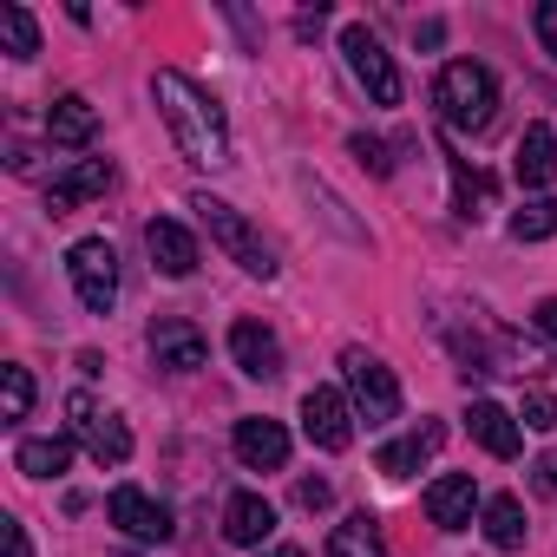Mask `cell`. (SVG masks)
<instances>
[{"mask_svg": "<svg viewBox=\"0 0 557 557\" xmlns=\"http://www.w3.org/2000/svg\"><path fill=\"white\" fill-rule=\"evenodd\" d=\"M151 106H158L164 132L177 138V151H184L197 171H223V164H230V119H223V106H216L190 73L164 66V73L151 79Z\"/></svg>", "mask_w": 557, "mask_h": 557, "instance_id": "cell-1", "label": "cell"}, {"mask_svg": "<svg viewBox=\"0 0 557 557\" xmlns=\"http://www.w3.org/2000/svg\"><path fill=\"white\" fill-rule=\"evenodd\" d=\"M433 106H440V119H446L453 132H485L492 112H498V79H492L479 60H453V66H440V79H433Z\"/></svg>", "mask_w": 557, "mask_h": 557, "instance_id": "cell-2", "label": "cell"}, {"mask_svg": "<svg viewBox=\"0 0 557 557\" xmlns=\"http://www.w3.org/2000/svg\"><path fill=\"white\" fill-rule=\"evenodd\" d=\"M190 210H197V223L210 230V243L243 269V275H262V283H269V275H275V249L249 230V216L236 210V203H223V197H210V190H197L190 197Z\"/></svg>", "mask_w": 557, "mask_h": 557, "instance_id": "cell-3", "label": "cell"}, {"mask_svg": "<svg viewBox=\"0 0 557 557\" xmlns=\"http://www.w3.org/2000/svg\"><path fill=\"white\" fill-rule=\"evenodd\" d=\"M342 381H348V407H355V420H368V426L400 420V381H394L387 361H374L368 348H348V355H342Z\"/></svg>", "mask_w": 557, "mask_h": 557, "instance_id": "cell-4", "label": "cell"}, {"mask_svg": "<svg viewBox=\"0 0 557 557\" xmlns=\"http://www.w3.org/2000/svg\"><path fill=\"white\" fill-rule=\"evenodd\" d=\"M66 275H73V296H79L86 315H112V302H119V249L106 236H79L66 249Z\"/></svg>", "mask_w": 557, "mask_h": 557, "instance_id": "cell-5", "label": "cell"}, {"mask_svg": "<svg viewBox=\"0 0 557 557\" xmlns=\"http://www.w3.org/2000/svg\"><path fill=\"white\" fill-rule=\"evenodd\" d=\"M66 433L86 446L92 466H125L132 459V426L119 413H99L92 394H66Z\"/></svg>", "mask_w": 557, "mask_h": 557, "instance_id": "cell-6", "label": "cell"}, {"mask_svg": "<svg viewBox=\"0 0 557 557\" xmlns=\"http://www.w3.org/2000/svg\"><path fill=\"white\" fill-rule=\"evenodd\" d=\"M342 53H348V73L361 79V92L374 106H400V66H394V53L368 27H342Z\"/></svg>", "mask_w": 557, "mask_h": 557, "instance_id": "cell-7", "label": "cell"}, {"mask_svg": "<svg viewBox=\"0 0 557 557\" xmlns=\"http://www.w3.org/2000/svg\"><path fill=\"white\" fill-rule=\"evenodd\" d=\"M302 433H309V446H322V453H348V446H355V407H348V394L309 387V394H302Z\"/></svg>", "mask_w": 557, "mask_h": 557, "instance_id": "cell-8", "label": "cell"}, {"mask_svg": "<svg viewBox=\"0 0 557 557\" xmlns=\"http://www.w3.org/2000/svg\"><path fill=\"white\" fill-rule=\"evenodd\" d=\"M145 342H151V361H158V368H171V374H197V368L210 361L203 329H197V322H184V315H158Z\"/></svg>", "mask_w": 557, "mask_h": 557, "instance_id": "cell-9", "label": "cell"}, {"mask_svg": "<svg viewBox=\"0 0 557 557\" xmlns=\"http://www.w3.org/2000/svg\"><path fill=\"white\" fill-rule=\"evenodd\" d=\"M106 518L125 531V537H138V544H171V511L151 498V492H138V485H119L112 498H106Z\"/></svg>", "mask_w": 557, "mask_h": 557, "instance_id": "cell-10", "label": "cell"}, {"mask_svg": "<svg viewBox=\"0 0 557 557\" xmlns=\"http://www.w3.org/2000/svg\"><path fill=\"white\" fill-rule=\"evenodd\" d=\"M112 190V158H73L53 184H47V210L53 216H73L79 203H92V197H106Z\"/></svg>", "mask_w": 557, "mask_h": 557, "instance_id": "cell-11", "label": "cell"}, {"mask_svg": "<svg viewBox=\"0 0 557 557\" xmlns=\"http://www.w3.org/2000/svg\"><path fill=\"white\" fill-rule=\"evenodd\" d=\"M230 446H236V459H243L249 472H283V466H289V433H283V420L249 413V420H236Z\"/></svg>", "mask_w": 557, "mask_h": 557, "instance_id": "cell-12", "label": "cell"}, {"mask_svg": "<svg viewBox=\"0 0 557 557\" xmlns=\"http://www.w3.org/2000/svg\"><path fill=\"white\" fill-rule=\"evenodd\" d=\"M223 537H230L236 550H269V537H275V505H269L262 492H230V505H223Z\"/></svg>", "mask_w": 557, "mask_h": 557, "instance_id": "cell-13", "label": "cell"}, {"mask_svg": "<svg viewBox=\"0 0 557 557\" xmlns=\"http://www.w3.org/2000/svg\"><path fill=\"white\" fill-rule=\"evenodd\" d=\"M472 511H485V505H479L472 472H440V479L426 485V518H433L440 531H466V524H472Z\"/></svg>", "mask_w": 557, "mask_h": 557, "instance_id": "cell-14", "label": "cell"}, {"mask_svg": "<svg viewBox=\"0 0 557 557\" xmlns=\"http://www.w3.org/2000/svg\"><path fill=\"white\" fill-rule=\"evenodd\" d=\"M145 249H151L158 275H171V283H184V275L197 269V236H190L177 216H151V223H145Z\"/></svg>", "mask_w": 557, "mask_h": 557, "instance_id": "cell-15", "label": "cell"}, {"mask_svg": "<svg viewBox=\"0 0 557 557\" xmlns=\"http://www.w3.org/2000/svg\"><path fill=\"white\" fill-rule=\"evenodd\" d=\"M230 361H236L249 381H275V374H283V342H275L262 322H236V329H230Z\"/></svg>", "mask_w": 557, "mask_h": 557, "instance_id": "cell-16", "label": "cell"}, {"mask_svg": "<svg viewBox=\"0 0 557 557\" xmlns=\"http://www.w3.org/2000/svg\"><path fill=\"white\" fill-rule=\"evenodd\" d=\"M511 171H518V184H524V190H550V184H557V132H550L544 119H537V125H524Z\"/></svg>", "mask_w": 557, "mask_h": 557, "instance_id": "cell-17", "label": "cell"}, {"mask_svg": "<svg viewBox=\"0 0 557 557\" xmlns=\"http://www.w3.org/2000/svg\"><path fill=\"white\" fill-rule=\"evenodd\" d=\"M440 446H446V426H440V420H426V426H413V433H400V440H387L374 466H381L387 479H413V466H426V459H433Z\"/></svg>", "mask_w": 557, "mask_h": 557, "instance_id": "cell-18", "label": "cell"}, {"mask_svg": "<svg viewBox=\"0 0 557 557\" xmlns=\"http://www.w3.org/2000/svg\"><path fill=\"white\" fill-rule=\"evenodd\" d=\"M92 132H99V112H92V99H86V92L53 99V112H47V138H53L60 151H86V145H92Z\"/></svg>", "mask_w": 557, "mask_h": 557, "instance_id": "cell-19", "label": "cell"}, {"mask_svg": "<svg viewBox=\"0 0 557 557\" xmlns=\"http://www.w3.org/2000/svg\"><path fill=\"white\" fill-rule=\"evenodd\" d=\"M466 426H472V440H479L492 459H518V446H524V440H518V413H505L498 400H472V407H466Z\"/></svg>", "mask_w": 557, "mask_h": 557, "instance_id": "cell-20", "label": "cell"}, {"mask_svg": "<svg viewBox=\"0 0 557 557\" xmlns=\"http://www.w3.org/2000/svg\"><path fill=\"white\" fill-rule=\"evenodd\" d=\"M479 524H485V544L492 550H524V505L511 498V492H498V498H485V511H479Z\"/></svg>", "mask_w": 557, "mask_h": 557, "instance_id": "cell-21", "label": "cell"}, {"mask_svg": "<svg viewBox=\"0 0 557 557\" xmlns=\"http://www.w3.org/2000/svg\"><path fill=\"white\" fill-rule=\"evenodd\" d=\"M329 557H387V537H381L374 511H348V518L329 531Z\"/></svg>", "mask_w": 557, "mask_h": 557, "instance_id": "cell-22", "label": "cell"}, {"mask_svg": "<svg viewBox=\"0 0 557 557\" xmlns=\"http://www.w3.org/2000/svg\"><path fill=\"white\" fill-rule=\"evenodd\" d=\"M14 466L27 472V479H60L66 466H73V440H21V453H14Z\"/></svg>", "mask_w": 557, "mask_h": 557, "instance_id": "cell-23", "label": "cell"}, {"mask_svg": "<svg viewBox=\"0 0 557 557\" xmlns=\"http://www.w3.org/2000/svg\"><path fill=\"white\" fill-rule=\"evenodd\" d=\"M446 171H453V197H459V216H466V223H479V216H485V203H492L485 177H479L466 158H453V151H446Z\"/></svg>", "mask_w": 557, "mask_h": 557, "instance_id": "cell-24", "label": "cell"}, {"mask_svg": "<svg viewBox=\"0 0 557 557\" xmlns=\"http://www.w3.org/2000/svg\"><path fill=\"white\" fill-rule=\"evenodd\" d=\"M34 413V374L27 368H0V420H27Z\"/></svg>", "mask_w": 557, "mask_h": 557, "instance_id": "cell-25", "label": "cell"}, {"mask_svg": "<svg viewBox=\"0 0 557 557\" xmlns=\"http://www.w3.org/2000/svg\"><path fill=\"white\" fill-rule=\"evenodd\" d=\"M511 236H518V243H544V236H557V197H537V203L511 210Z\"/></svg>", "mask_w": 557, "mask_h": 557, "instance_id": "cell-26", "label": "cell"}, {"mask_svg": "<svg viewBox=\"0 0 557 557\" xmlns=\"http://www.w3.org/2000/svg\"><path fill=\"white\" fill-rule=\"evenodd\" d=\"M0 40H8L14 60H34V53H40V27H34V14H27V8H0Z\"/></svg>", "mask_w": 557, "mask_h": 557, "instance_id": "cell-27", "label": "cell"}, {"mask_svg": "<svg viewBox=\"0 0 557 557\" xmlns=\"http://www.w3.org/2000/svg\"><path fill=\"white\" fill-rule=\"evenodd\" d=\"M348 151H355V158H361V164H368L374 177H387V171H394V158H387V145H381V138H368V132H355V138H348Z\"/></svg>", "mask_w": 557, "mask_h": 557, "instance_id": "cell-28", "label": "cell"}, {"mask_svg": "<svg viewBox=\"0 0 557 557\" xmlns=\"http://www.w3.org/2000/svg\"><path fill=\"white\" fill-rule=\"evenodd\" d=\"M518 420H524V426H537V433H557V400H550V394H524Z\"/></svg>", "mask_w": 557, "mask_h": 557, "instance_id": "cell-29", "label": "cell"}, {"mask_svg": "<svg viewBox=\"0 0 557 557\" xmlns=\"http://www.w3.org/2000/svg\"><path fill=\"white\" fill-rule=\"evenodd\" d=\"M329 498H335L329 479H302V485H296V505H302V511H329Z\"/></svg>", "mask_w": 557, "mask_h": 557, "instance_id": "cell-30", "label": "cell"}, {"mask_svg": "<svg viewBox=\"0 0 557 557\" xmlns=\"http://www.w3.org/2000/svg\"><path fill=\"white\" fill-rule=\"evenodd\" d=\"M531 27H537V40H544V53L557 60V0H544V8H537V21H531Z\"/></svg>", "mask_w": 557, "mask_h": 557, "instance_id": "cell-31", "label": "cell"}, {"mask_svg": "<svg viewBox=\"0 0 557 557\" xmlns=\"http://www.w3.org/2000/svg\"><path fill=\"white\" fill-rule=\"evenodd\" d=\"M0 531H8V557H34V544H27V524H21V518H0Z\"/></svg>", "mask_w": 557, "mask_h": 557, "instance_id": "cell-32", "label": "cell"}, {"mask_svg": "<svg viewBox=\"0 0 557 557\" xmlns=\"http://www.w3.org/2000/svg\"><path fill=\"white\" fill-rule=\"evenodd\" d=\"M531 322H537V335H544V342H557V296H544V302L531 309Z\"/></svg>", "mask_w": 557, "mask_h": 557, "instance_id": "cell-33", "label": "cell"}, {"mask_svg": "<svg viewBox=\"0 0 557 557\" xmlns=\"http://www.w3.org/2000/svg\"><path fill=\"white\" fill-rule=\"evenodd\" d=\"M256 557H309L302 544H269V550H256Z\"/></svg>", "mask_w": 557, "mask_h": 557, "instance_id": "cell-34", "label": "cell"}]
</instances>
